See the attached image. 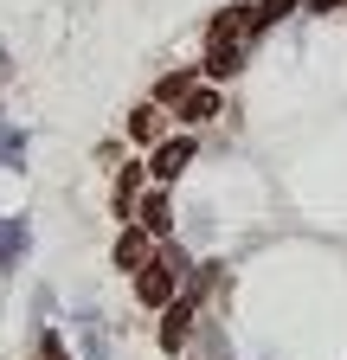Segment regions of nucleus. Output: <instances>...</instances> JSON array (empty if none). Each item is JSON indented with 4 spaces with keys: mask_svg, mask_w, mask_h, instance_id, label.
<instances>
[{
    "mask_svg": "<svg viewBox=\"0 0 347 360\" xmlns=\"http://www.w3.org/2000/svg\"><path fill=\"white\" fill-rule=\"evenodd\" d=\"M155 129H161V103H148V110L129 116V135H136V142H155Z\"/></svg>",
    "mask_w": 347,
    "mask_h": 360,
    "instance_id": "nucleus-11",
    "label": "nucleus"
},
{
    "mask_svg": "<svg viewBox=\"0 0 347 360\" xmlns=\"http://www.w3.org/2000/svg\"><path fill=\"white\" fill-rule=\"evenodd\" d=\"M84 347H91V360H110V347H103V335H97V328L84 335Z\"/></svg>",
    "mask_w": 347,
    "mask_h": 360,
    "instance_id": "nucleus-15",
    "label": "nucleus"
},
{
    "mask_svg": "<svg viewBox=\"0 0 347 360\" xmlns=\"http://www.w3.org/2000/svg\"><path fill=\"white\" fill-rule=\"evenodd\" d=\"M136 187H142V167H122V180H116V219L136 212Z\"/></svg>",
    "mask_w": 347,
    "mask_h": 360,
    "instance_id": "nucleus-10",
    "label": "nucleus"
},
{
    "mask_svg": "<svg viewBox=\"0 0 347 360\" xmlns=\"http://www.w3.org/2000/svg\"><path fill=\"white\" fill-rule=\"evenodd\" d=\"M20 161H26V129L0 122V167H20Z\"/></svg>",
    "mask_w": 347,
    "mask_h": 360,
    "instance_id": "nucleus-9",
    "label": "nucleus"
},
{
    "mask_svg": "<svg viewBox=\"0 0 347 360\" xmlns=\"http://www.w3.org/2000/svg\"><path fill=\"white\" fill-rule=\"evenodd\" d=\"M187 90H193V77H181V71H174V77H167V84L155 90V103H161V110H174V103L187 97Z\"/></svg>",
    "mask_w": 347,
    "mask_h": 360,
    "instance_id": "nucleus-13",
    "label": "nucleus"
},
{
    "mask_svg": "<svg viewBox=\"0 0 347 360\" xmlns=\"http://www.w3.org/2000/svg\"><path fill=\"white\" fill-rule=\"evenodd\" d=\"M193 155H199V148L187 142V135H174V142H155V155H148V174H155V180H181Z\"/></svg>",
    "mask_w": 347,
    "mask_h": 360,
    "instance_id": "nucleus-4",
    "label": "nucleus"
},
{
    "mask_svg": "<svg viewBox=\"0 0 347 360\" xmlns=\"http://www.w3.org/2000/svg\"><path fill=\"white\" fill-rule=\"evenodd\" d=\"M110 264H116V270H142V264H148V232H142V225H122Z\"/></svg>",
    "mask_w": 347,
    "mask_h": 360,
    "instance_id": "nucleus-5",
    "label": "nucleus"
},
{
    "mask_svg": "<svg viewBox=\"0 0 347 360\" xmlns=\"http://www.w3.org/2000/svg\"><path fill=\"white\" fill-rule=\"evenodd\" d=\"M39 360H71V347L58 335H39Z\"/></svg>",
    "mask_w": 347,
    "mask_h": 360,
    "instance_id": "nucleus-14",
    "label": "nucleus"
},
{
    "mask_svg": "<svg viewBox=\"0 0 347 360\" xmlns=\"http://www.w3.org/2000/svg\"><path fill=\"white\" fill-rule=\"evenodd\" d=\"M142 206V232L148 238H167L174 232V206H167V193H148V200H136Z\"/></svg>",
    "mask_w": 347,
    "mask_h": 360,
    "instance_id": "nucleus-7",
    "label": "nucleus"
},
{
    "mask_svg": "<svg viewBox=\"0 0 347 360\" xmlns=\"http://www.w3.org/2000/svg\"><path fill=\"white\" fill-rule=\"evenodd\" d=\"M296 7V0H257V7H251V20H257V32H264V26H277L283 13Z\"/></svg>",
    "mask_w": 347,
    "mask_h": 360,
    "instance_id": "nucleus-12",
    "label": "nucleus"
},
{
    "mask_svg": "<svg viewBox=\"0 0 347 360\" xmlns=\"http://www.w3.org/2000/svg\"><path fill=\"white\" fill-rule=\"evenodd\" d=\"M193 277V257L181 251V245H167L161 257H148L142 270H136V296L148 302V309H161V302H174V290H181Z\"/></svg>",
    "mask_w": 347,
    "mask_h": 360,
    "instance_id": "nucleus-2",
    "label": "nucleus"
},
{
    "mask_svg": "<svg viewBox=\"0 0 347 360\" xmlns=\"http://www.w3.org/2000/svg\"><path fill=\"white\" fill-rule=\"evenodd\" d=\"M193 360H212V354H193Z\"/></svg>",
    "mask_w": 347,
    "mask_h": 360,
    "instance_id": "nucleus-18",
    "label": "nucleus"
},
{
    "mask_svg": "<svg viewBox=\"0 0 347 360\" xmlns=\"http://www.w3.org/2000/svg\"><path fill=\"white\" fill-rule=\"evenodd\" d=\"M32 232H26V219H0V270H20Z\"/></svg>",
    "mask_w": 347,
    "mask_h": 360,
    "instance_id": "nucleus-6",
    "label": "nucleus"
},
{
    "mask_svg": "<svg viewBox=\"0 0 347 360\" xmlns=\"http://www.w3.org/2000/svg\"><path fill=\"white\" fill-rule=\"evenodd\" d=\"M174 110H181L187 122H206L212 110H219V90H206V84H193V90H187V97H181V103H174Z\"/></svg>",
    "mask_w": 347,
    "mask_h": 360,
    "instance_id": "nucleus-8",
    "label": "nucleus"
},
{
    "mask_svg": "<svg viewBox=\"0 0 347 360\" xmlns=\"http://www.w3.org/2000/svg\"><path fill=\"white\" fill-rule=\"evenodd\" d=\"M309 7H315V13H334V7H347V0H309Z\"/></svg>",
    "mask_w": 347,
    "mask_h": 360,
    "instance_id": "nucleus-16",
    "label": "nucleus"
},
{
    "mask_svg": "<svg viewBox=\"0 0 347 360\" xmlns=\"http://www.w3.org/2000/svg\"><path fill=\"white\" fill-rule=\"evenodd\" d=\"M212 283H219V270H206V277H199V283H193L181 302H174V309L161 315V347H167V354H181V347H187V335H193V309H199V296H206Z\"/></svg>",
    "mask_w": 347,
    "mask_h": 360,
    "instance_id": "nucleus-3",
    "label": "nucleus"
},
{
    "mask_svg": "<svg viewBox=\"0 0 347 360\" xmlns=\"http://www.w3.org/2000/svg\"><path fill=\"white\" fill-rule=\"evenodd\" d=\"M251 39H257L251 7H225L219 20H212V32H206V77H232L244 65V45Z\"/></svg>",
    "mask_w": 347,
    "mask_h": 360,
    "instance_id": "nucleus-1",
    "label": "nucleus"
},
{
    "mask_svg": "<svg viewBox=\"0 0 347 360\" xmlns=\"http://www.w3.org/2000/svg\"><path fill=\"white\" fill-rule=\"evenodd\" d=\"M0 71H7V52H0Z\"/></svg>",
    "mask_w": 347,
    "mask_h": 360,
    "instance_id": "nucleus-17",
    "label": "nucleus"
}]
</instances>
